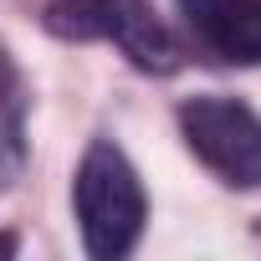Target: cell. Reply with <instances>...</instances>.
Wrapping results in <instances>:
<instances>
[{"instance_id": "4", "label": "cell", "mask_w": 261, "mask_h": 261, "mask_svg": "<svg viewBox=\"0 0 261 261\" xmlns=\"http://www.w3.org/2000/svg\"><path fill=\"white\" fill-rule=\"evenodd\" d=\"M190 36L236 67H261V0H179Z\"/></svg>"}, {"instance_id": "5", "label": "cell", "mask_w": 261, "mask_h": 261, "mask_svg": "<svg viewBox=\"0 0 261 261\" xmlns=\"http://www.w3.org/2000/svg\"><path fill=\"white\" fill-rule=\"evenodd\" d=\"M26 164V139H21V82L11 57L0 51V190H6Z\"/></svg>"}, {"instance_id": "2", "label": "cell", "mask_w": 261, "mask_h": 261, "mask_svg": "<svg viewBox=\"0 0 261 261\" xmlns=\"http://www.w3.org/2000/svg\"><path fill=\"white\" fill-rule=\"evenodd\" d=\"M46 31L62 41H113L139 72L169 77L179 67V46L149 0H51Z\"/></svg>"}, {"instance_id": "3", "label": "cell", "mask_w": 261, "mask_h": 261, "mask_svg": "<svg viewBox=\"0 0 261 261\" xmlns=\"http://www.w3.org/2000/svg\"><path fill=\"white\" fill-rule=\"evenodd\" d=\"M185 144L205 169H215L236 190H261V118L236 97H190L179 108Z\"/></svg>"}, {"instance_id": "6", "label": "cell", "mask_w": 261, "mask_h": 261, "mask_svg": "<svg viewBox=\"0 0 261 261\" xmlns=\"http://www.w3.org/2000/svg\"><path fill=\"white\" fill-rule=\"evenodd\" d=\"M6 251H16V241H11V236H0V256H6Z\"/></svg>"}, {"instance_id": "1", "label": "cell", "mask_w": 261, "mask_h": 261, "mask_svg": "<svg viewBox=\"0 0 261 261\" xmlns=\"http://www.w3.org/2000/svg\"><path fill=\"white\" fill-rule=\"evenodd\" d=\"M72 200H77V225H82L87 256L118 261V256L134 251V241L144 230V215H149V200H144V185H139L134 164H128V154L118 144L97 139L82 154Z\"/></svg>"}]
</instances>
